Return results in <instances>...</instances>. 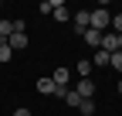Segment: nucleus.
<instances>
[{
    "label": "nucleus",
    "instance_id": "obj_18",
    "mask_svg": "<svg viewBox=\"0 0 122 116\" xmlns=\"http://www.w3.org/2000/svg\"><path fill=\"white\" fill-rule=\"evenodd\" d=\"M41 14H54V0H44V4H41Z\"/></svg>",
    "mask_w": 122,
    "mask_h": 116
},
{
    "label": "nucleus",
    "instance_id": "obj_12",
    "mask_svg": "<svg viewBox=\"0 0 122 116\" xmlns=\"http://www.w3.org/2000/svg\"><path fill=\"white\" fill-rule=\"evenodd\" d=\"M10 34H14V21H7V17H4V21H0V41H7Z\"/></svg>",
    "mask_w": 122,
    "mask_h": 116
},
{
    "label": "nucleus",
    "instance_id": "obj_11",
    "mask_svg": "<svg viewBox=\"0 0 122 116\" xmlns=\"http://www.w3.org/2000/svg\"><path fill=\"white\" fill-rule=\"evenodd\" d=\"M109 62H112V55H109V51H102V48L92 55V65H109Z\"/></svg>",
    "mask_w": 122,
    "mask_h": 116
},
{
    "label": "nucleus",
    "instance_id": "obj_10",
    "mask_svg": "<svg viewBox=\"0 0 122 116\" xmlns=\"http://www.w3.org/2000/svg\"><path fill=\"white\" fill-rule=\"evenodd\" d=\"M61 99H65V103H68L71 109H78V106H81V96L75 92V89H65V96H61Z\"/></svg>",
    "mask_w": 122,
    "mask_h": 116
},
{
    "label": "nucleus",
    "instance_id": "obj_8",
    "mask_svg": "<svg viewBox=\"0 0 122 116\" xmlns=\"http://www.w3.org/2000/svg\"><path fill=\"white\" fill-rule=\"evenodd\" d=\"M37 92H41V96H58V85H54L51 79H37Z\"/></svg>",
    "mask_w": 122,
    "mask_h": 116
},
{
    "label": "nucleus",
    "instance_id": "obj_14",
    "mask_svg": "<svg viewBox=\"0 0 122 116\" xmlns=\"http://www.w3.org/2000/svg\"><path fill=\"white\" fill-rule=\"evenodd\" d=\"M78 113H81V116H92V113H95V103H92V99H81Z\"/></svg>",
    "mask_w": 122,
    "mask_h": 116
},
{
    "label": "nucleus",
    "instance_id": "obj_15",
    "mask_svg": "<svg viewBox=\"0 0 122 116\" xmlns=\"http://www.w3.org/2000/svg\"><path fill=\"white\" fill-rule=\"evenodd\" d=\"M88 72H92V58H85V62H78V75L88 79Z\"/></svg>",
    "mask_w": 122,
    "mask_h": 116
},
{
    "label": "nucleus",
    "instance_id": "obj_9",
    "mask_svg": "<svg viewBox=\"0 0 122 116\" xmlns=\"http://www.w3.org/2000/svg\"><path fill=\"white\" fill-rule=\"evenodd\" d=\"M54 21H61V24H65V21H71V10L61 4V0H54Z\"/></svg>",
    "mask_w": 122,
    "mask_h": 116
},
{
    "label": "nucleus",
    "instance_id": "obj_13",
    "mask_svg": "<svg viewBox=\"0 0 122 116\" xmlns=\"http://www.w3.org/2000/svg\"><path fill=\"white\" fill-rule=\"evenodd\" d=\"M10 58H14V51H10V45H7V41H0V65H7Z\"/></svg>",
    "mask_w": 122,
    "mask_h": 116
},
{
    "label": "nucleus",
    "instance_id": "obj_21",
    "mask_svg": "<svg viewBox=\"0 0 122 116\" xmlns=\"http://www.w3.org/2000/svg\"><path fill=\"white\" fill-rule=\"evenodd\" d=\"M119 51H122V34H119Z\"/></svg>",
    "mask_w": 122,
    "mask_h": 116
},
{
    "label": "nucleus",
    "instance_id": "obj_6",
    "mask_svg": "<svg viewBox=\"0 0 122 116\" xmlns=\"http://www.w3.org/2000/svg\"><path fill=\"white\" fill-rule=\"evenodd\" d=\"M7 45H10V51H24V48H27V31H24V34H10Z\"/></svg>",
    "mask_w": 122,
    "mask_h": 116
},
{
    "label": "nucleus",
    "instance_id": "obj_1",
    "mask_svg": "<svg viewBox=\"0 0 122 116\" xmlns=\"http://www.w3.org/2000/svg\"><path fill=\"white\" fill-rule=\"evenodd\" d=\"M88 27H95V31H102V34H105V27H112V14L105 10V7L92 10V24H88Z\"/></svg>",
    "mask_w": 122,
    "mask_h": 116
},
{
    "label": "nucleus",
    "instance_id": "obj_5",
    "mask_svg": "<svg viewBox=\"0 0 122 116\" xmlns=\"http://www.w3.org/2000/svg\"><path fill=\"white\" fill-rule=\"evenodd\" d=\"M75 92H78L81 99H92V92H95V82H92V79H81L78 85H75Z\"/></svg>",
    "mask_w": 122,
    "mask_h": 116
},
{
    "label": "nucleus",
    "instance_id": "obj_2",
    "mask_svg": "<svg viewBox=\"0 0 122 116\" xmlns=\"http://www.w3.org/2000/svg\"><path fill=\"white\" fill-rule=\"evenodd\" d=\"M71 24H75V31H78V38L88 31V24H92V10H75L71 14Z\"/></svg>",
    "mask_w": 122,
    "mask_h": 116
},
{
    "label": "nucleus",
    "instance_id": "obj_7",
    "mask_svg": "<svg viewBox=\"0 0 122 116\" xmlns=\"http://www.w3.org/2000/svg\"><path fill=\"white\" fill-rule=\"evenodd\" d=\"M68 79H71V72H68V68H54V75H51V82L58 85V89H65Z\"/></svg>",
    "mask_w": 122,
    "mask_h": 116
},
{
    "label": "nucleus",
    "instance_id": "obj_3",
    "mask_svg": "<svg viewBox=\"0 0 122 116\" xmlns=\"http://www.w3.org/2000/svg\"><path fill=\"white\" fill-rule=\"evenodd\" d=\"M102 51H109V55L119 51V34H115V31H112V34H102Z\"/></svg>",
    "mask_w": 122,
    "mask_h": 116
},
{
    "label": "nucleus",
    "instance_id": "obj_16",
    "mask_svg": "<svg viewBox=\"0 0 122 116\" xmlns=\"http://www.w3.org/2000/svg\"><path fill=\"white\" fill-rule=\"evenodd\" d=\"M109 65H112L115 72H122V51H115V55H112V62H109Z\"/></svg>",
    "mask_w": 122,
    "mask_h": 116
},
{
    "label": "nucleus",
    "instance_id": "obj_19",
    "mask_svg": "<svg viewBox=\"0 0 122 116\" xmlns=\"http://www.w3.org/2000/svg\"><path fill=\"white\" fill-rule=\"evenodd\" d=\"M14 116H30V109H27V106H17V109H14Z\"/></svg>",
    "mask_w": 122,
    "mask_h": 116
},
{
    "label": "nucleus",
    "instance_id": "obj_17",
    "mask_svg": "<svg viewBox=\"0 0 122 116\" xmlns=\"http://www.w3.org/2000/svg\"><path fill=\"white\" fill-rule=\"evenodd\" d=\"M112 27H115V34H122V14H112Z\"/></svg>",
    "mask_w": 122,
    "mask_h": 116
},
{
    "label": "nucleus",
    "instance_id": "obj_20",
    "mask_svg": "<svg viewBox=\"0 0 122 116\" xmlns=\"http://www.w3.org/2000/svg\"><path fill=\"white\" fill-rule=\"evenodd\" d=\"M115 92H119V96H122V82H119V89H115Z\"/></svg>",
    "mask_w": 122,
    "mask_h": 116
},
{
    "label": "nucleus",
    "instance_id": "obj_4",
    "mask_svg": "<svg viewBox=\"0 0 122 116\" xmlns=\"http://www.w3.org/2000/svg\"><path fill=\"white\" fill-rule=\"evenodd\" d=\"M81 41H88V45L95 48V51H98V48H102V31H95V27H88V31L81 34Z\"/></svg>",
    "mask_w": 122,
    "mask_h": 116
}]
</instances>
